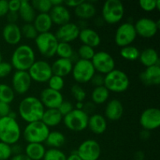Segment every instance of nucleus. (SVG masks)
<instances>
[{
  "instance_id": "5",
  "label": "nucleus",
  "mask_w": 160,
  "mask_h": 160,
  "mask_svg": "<svg viewBox=\"0 0 160 160\" xmlns=\"http://www.w3.org/2000/svg\"><path fill=\"white\" fill-rule=\"evenodd\" d=\"M125 9L120 0H107L102 7V19L109 24H116L124 17Z\"/></svg>"
},
{
  "instance_id": "14",
  "label": "nucleus",
  "mask_w": 160,
  "mask_h": 160,
  "mask_svg": "<svg viewBox=\"0 0 160 160\" xmlns=\"http://www.w3.org/2000/svg\"><path fill=\"white\" fill-rule=\"evenodd\" d=\"M76 152L82 160H98L101 156V146L97 141L88 139L80 144Z\"/></svg>"
},
{
  "instance_id": "37",
  "label": "nucleus",
  "mask_w": 160,
  "mask_h": 160,
  "mask_svg": "<svg viewBox=\"0 0 160 160\" xmlns=\"http://www.w3.org/2000/svg\"><path fill=\"white\" fill-rule=\"evenodd\" d=\"M31 3L34 10L38 13H48L52 8L51 0H33Z\"/></svg>"
},
{
  "instance_id": "20",
  "label": "nucleus",
  "mask_w": 160,
  "mask_h": 160,
  "mask_svg": "<svg viewBox=\"0 0 160 160\" xmlns=\"http://www.w3.org/2000/svg\"><path fill=\"white\" fill-rule=\"evenodd\" d=\"M2 38L9 45H18L23 38L20 28L17 23H6L2 29Z\"/></svg>"
},
{
  "instance_id": "31",
  "label": "nucleus",
  "mask_w": 160,
  "mask_h": 160,
  "mask_svg": "<svg viewBox=\"0 0 160 160\" xmlns=\"http://www.w3.org/2000/svg\"><path fill=\"white\" fill-rule=\"evenodd\" d=\"M46 152L45 147L41 143H28L25 147L24 154L31 160L43 159Z\"/></svg>"
},
{
  "instance_id": "48",
  "label": "nucleus",
  "mask_w": 160,
  "mask_h": 160,
  "mask_svg": "<svg viewBox=\"0 0 160 160\" xmlns=\"http://www.w3.org/2000/svg\"><path fill=\"white\" fill-rule=\"evenodd\" d=\"M11 112V108L9 104L0 102V117H8Z\"/></svg>"
},
{
  "instance_id": "8",
  "label": "nucleus",
  "mask_w": 160,
  "mask_h": 160,
  "mask_svg": "<svg viewBox=\"0 0 160 160\" xmlns=\"http://www.w3.org/2000/svg\"><path fill=\"white\" fill-rule=\"evenodd\" d=\"M89 116L82 109H73L62 118V122L67 129L74 132H81L88 128Z\"/></svg>"
},
{
  "instance_id": "53",
  "label": "nucleus",
  "mask_w": 160,
  "mask_h": 160,
  "mask_svg": "<svg viewBox=\"0 0 160 160\" xmlns=\"http://www.w3.org/2000/svg\"><path fill=\"white\" fill-rule=\"evenodd\" d=\"M94 109H95V104L93 102H87L86 104H84L83 110L87 114H88V112H93Z\"/></svg>"
},
{
  "instance_id": "30",
  "label": "nucleus",
  "mask_w": 160,
  "mask_h": 160,
  "mask_svg": "<svg viewBox=\"0 0 160 160\" xmlns=\"http://www.w3.org/2000/svg\"><path fill=\"white\" fill-rule=\"evenodd\" d=\"M19 17L25 23H31L34 21L37 12L33 8L31 2L23 0L20 3V7L18 11Z\"/></svg>"
},
{
  "instance_id": "22",
  "label": "nucleus",
  "mask_w": 160,
  "mask_h": 160,
  "mask_svg": "<svg viewBox=\"0 0 160 160\" xmlns=\"http://www.w3.org/2000/svg\"><path fill=\"white\" fill-rule=\"evenodd\" d=\"M82 45H88L92 48H95L101 44V37L99 34L95 30L90 28H81L79 37Z\"/></svg>"
},
{
  "instance_id": "3",
  "label": "nucleus",
  "mask_w": 160,
  "mask_h": 160,
  "mask_svg": "<svg viewBox=\"0 0 160 160\" xmlns=\"http://www.w3.org/2000/svg\"><path fill=\"white\" fill-rule=\"evenodd\" d=\"M21 134V128L17 120L9 117H0V142L12 145L19 142Z\"/></svg>"
},
{
  "instance_id": "19",
  "label": "nucleus",
  "mask_w": 160,
  "mask_h": 160,
  "mask_svg": "<svg viewBox=\"0 0 160 160\" xmlns=\"http://www.w3.org/2000/svg\"><path fill=\"white\" fill-rule=\"evenodd\" d=\"M48 14L51 17L52 23L59 27L70 22V19H71L70 10L63 4L52 6Z\"/></svg>"
},
{
  "instance_id": "39",
  "label": "nucleus",
  "mask_w": 160,
  "mask_h": 160,
  "mask_svg": "<svg viewBox=\"0 0 160 160\" xmlns=\"http://www.w3.org/2000/svg\"><path fill=\"white\" fill-rule=\"evenodd\" d=\"M21 30L22 37L25 38L29 40H34L38 35L37 30L35 29L33 23H24L23 26L20 28Z\"/></svg>"
},
{
  "instance_id": "42",
  "label": "nucleus",
  "mask_w": 160,
  "mask_h": 160,
  "mask_svg": "<svg viewBox=\"0 0 160 160\" xmlns=\"http://www.w3.org/2000/svg\"><path fill=\"white\" fill-rule=\"evenodd\" d=\"M48 88L54 91H57V92H60L62 90L65 85V81H64L63 78L61 77L56 76V75L52 74V76L50 78L48 82Z\"/></svg>"
},
{
  "instance_id": "41",
  "label": "nucleus",
  "mask_w": 160,
  "mask_h": 160,
  "mask_svg": "<svg viewBox=\"0 0 160 160\" xmlns=\"http://www.w3.org/2000/svg\"><path fill=\"white\" fill-rule=\"evenodd\" d=\"M141 9L145 12L160 9V0H141L138 2Z\"/></svg>"
},
{
  "instance_id": "58",
  "label": "nucleus",
  "mask_w": 160,
  "mask_h": 160,
  "mask_svg": "<svg viewBox=\"0 0 160 160\" xmlns=\"http://www.w3.org/2000/svg\"><path fill=\"white\" fill-rule=\"evenodd\" d=\"M145 159V154L143 152L138 151L134 154V159L135 160H144Z\"/></svg>"
},
{
  "instance_id": "45",
  "label": "nucleus",
  "mask_w": 160,
  "mask_h": 160,
  "mask_svg": "<svg viewBox=\"0 0 160 160\" xmlns=\"http://www.w3.org/2000/svg\"><path fill=\"white\" fill-rule=\"evenodd\" d=\"M12 67L10 62H2L0 63V78H4L9 76L12 70Z\"/></svg>"
},
{
  "instance_id": "11",
  "label": "nucleus",
  "mask_w": 160,
  "mask_h": 160,
  "mask_svg": "<svg viewBox=\"0 0 160 160\" xmlns=\"http://www.w3.org/2000/svg\"><path fill=\"white\" fill-rule=\"evenodd\" d=\"M91 62L95 72L104 76L116 69L115 60L107 52L99 51L95 52Z\"/></svg>"
},
{
  "instance_id": "33",
  "label": "nucleus",
  "mask_w": 160,
  "mask_h": 160,
  "mask_svg": "<svg viewBox=\"0 0 160 160\" xmlns=\"http://www.w3.org/2000/svg\"><path fill=\"white\" fill-rule=\"evenodd\" d=\"M109 94L110 92L104 85L94 88L91 94L92 102L95 105L104 104L109 99Z\"/></svg>"
},
{
  "instance_id": "60",
  "label": "nucleus",
  "mask_w": 160,
  "mask_h": 160,
  "mask_svg": "<svg viewBox=\"0 0 160 160\" xmlns=\"http://www.w3.org/2000/svg\"><path fill=\"white\" fill-rule=\"evenodd\" d=\"M84 108V102H77L76 103V109H82Z\"/></svg>"
},
{
  "instance_id": "49",
  "label": "nucleus",
  "mask_w": 160,
  "mask_h": 160,
  "mask_svg": "<svg viewBox=\"0 0 160 160\" xmlns=\"http://www.w3.org/2000/svg\"><path fill=\"white\" fill-rule=\"evenodd\" d=\"M9 11V2L7 0H0V17L7 15Z\"/></svg>"
},
{
  "instance_id": "50",
  "label": "nucleus",
  "mask_w": 160,
  "mask_h": 160,
  "mask_svg": "<svg viewBox=\"0 0 160 160\" xmlns=\"http://www.w3.org/2000/svg\"><path fill=\"white\" fill-rule=\"evenodd\" d=\"M9 2V10L10 12H18L19 9L20 7L21 0H11Z\"/></svg>"
},
{
  "instance_id": "25",
  "label": "nucleus",
  "mask_w": 160,
  "mask_h": 160,
  "mask_svg": "<svg viewBox=\"0 0 160 160\" xmlns=\"http://www.w3.org/2000/svg\"><path fill=\"white\" fill-rule=\"evenodd\" d=\"M88 128L93 134H102L107 129V120L104 116L94 113L89 117Z\"/></svg>"
},
{
  "instance_id": "35",
  "label": "nucleus",
  "mask_w": 160,
  "mask_h": 160,
  "mask_svg": "<svg viewBox=\"0 0 160 160\" xmlns=\"http://www.w3.org/2000/svg\"><path fill=\"white\" fill-rule=\"evenodd\" d=\"M120 56L123 59L129 61H134L138 59L140 56V51L137 47L134 45H128L121 48L120 51Z\"/></svg>"
},
{
  "instance_id": "17",
  "label": "nucleus",
  "mask_w": 160,
  "mask_h": 160,
  "mask_svg": "<svg viewBox=\"0 0 160 160\" xmlns=\"http://www.w3.org/2000/svg\"><path fill=\"white\" fill-rule=\"evenodd\" d=\"M32 83L31 77L28 71L16 70L12 77V88L15 94L23 95L30 90Z\"/></svg>"
},
{
  "instance_id": "21",
  "label": "nucleus",
  "mask_w": 160,
  "mask_h": 160,
  "mask_svg": "<svg viewBox=\"0 0 160 160\" xmlns=\"http://www.w3.org/2000/svg\"><path fill=\"white\" fill-rule=\"evenodd\" d=\"M123 115V106L120 100L113 98L109 101L105 109V118L110 121H117Z\"/></svg>"
},
{
  "instance_id": "28",
  "label": "nucleus",
  "mask_w": 160,
  "mask_h": 160,
  "mask_svg": "<svg viewBox=\"0 0 160 160\" xmlns=\"http://www.w3.org/2000/svg\"><path fill=\"white\" fill-rule=\"evenodd\" d=\"M32 23L38 34L49 32L53 25L48 13H38Z\"/></svg>"
},
{
  "instance_id": "24",
  "label": "nucleus",
  "mask_w": 160,
  "mask_h": 160,
  "mask_svg": "<svg viewBox=\"0 0 160 160\" xmlns=\"http://www.w3.org/2000/svg\"><path fill=\"white\" fill-rule=\"evenodd\" d=\"M73 66V61L72 59L58 58L51 65L52 71L54 75L65 78L71 73Z\"/></svg>"
},
{
  "instance_id": "36",
  "label": "nucleus",
  "mask_w": 160,
  "mask_h": 160,
  "mask_svg": "<svg viewBox=\"0 0 160 160\" xmlns=\"http://www.w3.org/2000/svg\"><path fill=\"white\" fill-rule=\"evenodd\" d=\"M15 98V92L12 87L6 84H0V102L10 104Z\"/></svg>"
},
{
  "instance_id": "2",
  "label": "nucleus",
  "mask_w": 160,
  "mask_h": 160,
  "mask_svg": "<svg viewBox=\"0 0 160 160\" xmlns=\"http://www.w3.org/2000/svg\"><path fill=\"white\" fill-rule=\"evenodd\" d=\"M35 61V52L32 47L22 44L18 45L12 52L10 63L16 70L28 71Z\"/></svg>"
},
{
  "instance_id": "34",
  "label": "nucleus",
  "mask_w": 160,
  "mask_h": 160,
  "mask_svg": "<svg viewBox=\"0 0 160 160\" xmlns=\"http://www.w3.org/2000/svg\"><path fill=\"white\" fill-rule=\"evenodd\" d=\"M56 55H57L59 58L69 59L73 60V57L74 56V51H73V46L70 43L59 42L57 48H56Z\"/></svg>"
},
{
  "instance_id": "61",
  "label": "nucleus",
  "mask_w": 160,
  "mask_h": 160,
  "mask_svg": "<svg viewBox=\"0 0 160 160\" xmlns=\"http://www.w3.org/2000/svg\"><path fill=\"white\" fill-rule=\"evenodd\" d=\"M2 62V55L1 53H0V63H1Z\"/></svg>"
},
{
  "instance_id": "59",
  "label": "nucleus",
  "mask_w": 160,
  "mask_h": 160,
  "mask_svg": "<svg viewBox=\"0 0 160 160\" xmlns=\"http://www.w3.org/2000/svg\"><path fill=\"white\" fill-rule=\"evenodd\" d=\"M51 3L52 6H56L63 4V1L62 0H51Z\"/></svg>"
},
{
  "instance_id": "57",
  "label": "nucleus",
  "mask_w": 160,
  "mask_h": 160,
  "mask_svg": "<svg viewBox=\"0 0 160 160\" xmlns=\"http://www.w3.org/2000/svg\"><path fill=\"white\" fill-rule=\"evenodd\" d=\"M67 160H82V159H81V157L78 156V153H77L76 151H75L73 152H72L70 156H67Z\"/></svg>"
},
{
  "instance_id": "4",
  "label": "nucleus",
  "mask_w": 160,
  "mask_h": 160,
  "mask_svg": "<svg viewBox=\"0 0 160 160\" xmlns=\"http://www.w3.org/2000/svg\"><path fill=\"white\" fill-rule=\"evenodd\" d=\"M104 86L109 92L122 93L129 88L130 78L123 70L114 69L104 76Z\"/></svg>"
},
{
  "instance_id": "16",
  "label": "nucleus",
  "mask_w": 160,
  "mask_h": 160,
  "mask_svg": "<svg viewBox=\"0 0 160 160\" xmlns=\"http://www.w3.org/2000/svg\"><path fill=\"white\" fill-rule=\"evenodd\" d=\"M81 28L79 25L75 23L69 22L66 24L59 26L56 32L55 33L56 38L59 42L71 43L78 38Z\"/></svg>"
},
{
  "instance_id": "55",
  "label": "nucleus",
  "mask_w": 160,
  "mask_h": 160,
  "mask_svg": "<svg viewBox=\"0 0 160 160\" xmlns=\"http://www.w3.org/2000/svg\"><path fill=\"white\" fill-rule=\"evenodd\" d=\"M10 160H31L24 153H20V154L14 155V156H12V158H11Z\"/></svg>"
},
{
  "instance_id": "56",
  "label": "nucleus",
  "mask_w": 160,
  "mask_h": 160,
  "mask_svg": "<svg viewBox=\"0 0 160 160\" xmlns=\"http://www.w3.org/2000/svg\"><path fill=\"white\" fill-rule=\"evenodd\" d=\"M140 138L142 140H148L150 138V131L146 130H142L140 132Z\"/></svg>"
},
{
  "instance_id": "13",
  "label": "nucleus",
  "mask_w": 160,
  "mask_h": 160,
  "mask_svg": "<svg viewBox=\"0 0 160 160\" xmlns=\"http://www.w3.org/2000/svg\"><path fill=\"white\" fill-rule=\"evenodd\" d=\"M137 35L144 38H153L159 29V21H156L149 17H142L134 24Z\"/></svg>"
},
{
  "instance_id": "51",
  "label": "nucleus",
  "mask_w": 160,
  "mask_h": 160,
  "mask_svg": "<svg viewBox=\"0 0 160 160\" xmlns=\"http://www.w3.org/2000/svg\"><path fill=\"white\" fill-rule=\"evenodd\" d=\"M6 18H7L8 23H17V20H19L20 17H19L18 12L9 11V12L6 15Z\"/></svg>"
},
{
  "instance_id": "23",
  "label": "nucleus",
  "mask_w": 160,
  "mask_h": 160,
  "mask_svg": "<svg viewBox=\"0 0 160 160\" xmlns=\"http://www.w3.org/2000/svg\"><path fill=\"white\" fill-rule=\"evenodd\" d=\"M140 80L145 85H159L160 84V65L146 67L139 75Z\"/></svg>"
},
{
  "instance_id": "44",
  "label": "nucleus",
  "mask_w": 160,
  "mask_h": 160,
  "mask_svg": "<svg viewBox=\"0 0 160 160\" xmlns=\"http://www.w3.org/2000/svg\"><path fill=\"white\" fill-rule=\"evenodd\" d=\"M12 156L11 145L0 142V160H7Z\"/></svg>"
},
{
  "instance_id": "29",
  "label": "nucleus",
  "mask_w": 160,
  "mask_h": 160,
  "mask_svg": "<svg viewBox=\"0 0 160 160\" xmlns=\"http://www.w3.org/2000/svg\"><path fill=\"white\" fill-rule=\"evenodd\" d=\"M62 117L57 109H45L42 121L48 128L56 127L62 121Z\"/></svg>"
},
{
  "instance_id": "40",
  "label": "nucleus",
  "mask_w": 160,
  "mask_h": 160,
  "mask_svg": "<svg viewBox=\"0 0 160 160\" xmlns=\"http://www.w3.org/2000/svg\"><path fill=\"white\" fill-rule=\"evenodd\" d=\"M95 48L88 46V45H81L78 49V55L80 59L91 61L95 55Z\"/></svg>"
},
{
  "instance_id": "15",
  "label": "nucleus",
  "mask_w": 160,
  "mask_h": 160,
  "mask_svg": "<svg viewBox=\"0 0 160 160\" xmlns=\"http://www.w3.org/2000/svg\"><path fill=\"white\" fill-rule=\"evenodd\" d=\"M139 123L143 130L152 131L160 126V110L158 108H148L142 112Z\"/></svg>"
},
{
  "instance_id": "46",
  "label": "nucleus",
  "mask_w": 160,
  "mask_h": 160,
  "mask_svg": "<svg viewBox=\"0 0 160 160\" xmlns=\"http://www.w3.org/2000/svg\"><path fill=\"white\" fill-rule=\"evenodd\" d=\"M73 109H74V108H73V104H72L70 102L63 100V102L61 103L60 106H59V108H58L57 109L59 110V112H60V114L62 117H65L66 115L70 113Z\"/></svg>"
},
{
  "instance_id": "12",
  "label": "nucleus",
  "mask_w": 160,
  "mask_h": 160,
  "mask_svg": "<svg viewBox=\"0 0 160 160\" xmlns=\"http://www.w3.org/2000/svg\"><path fill=\"white\" fill-rule=\"evenodd\" d=\"M31 80L37 83H47L52 76L51 65L45 60H36L28 70Z\"/></svg>"
},
{
  "instance_id": "47",
  "label": "nucleus",
  "mask_w": 160,
  "mask_h": 160,
  "mask_svg": "<svg viewBox=\"0 0 160 160\" xmlns=\"http://www.w3.org/2000/svg\"><path fill=\"white\" fill-rule=\"evenodd\" d=\"M90 82L93 84V86L95 88L103 86L104 85V75L95 73V75L92 77Z\"/></svg>"
},
{
  "instance_id": "54",
  "label": "nucleus",
  "mask_w": 160,
  "mask_h": 160,
  "mask_svg": "<svg viewBox=\"0 0 160 160\" xmlns=\"http://www.w3.org/2000/svg\"><path fill=\"white\" fill-rule=\"evenodd\" d=\"M21 146L18 144H14V145H11V151H12V155L14 156V155H17V154H20L21 152Z\"/></svg>"
},
{
  "instance_id": "9",
  "label": "nucleus",
  "mask_w": 160,
  "mask_h": 160,
  "mask_svg": "<svg viewBox=\"0 0 160 160\" xmlns=\"http://www.w3.org/2000/svg\"><path fill=\"white\" fill-rule=\"evenodd\" d=\"M95 73L96 72L91 61L78 59L76 62H73L71 73L78 84L90 82Z\"/></svg>"
},
{
  "instance_id": "38",
  "label": "nucleus",
  "mask_w": 160,
  "mask_h": 160,
  "mask_svg": "<svg viewBox=\"0 0 160 160\" xmlns=\"http://www.w3.org/2000/svg\"><path fill=\"white\" fill-rule=\"evenodd\" d=\"M43 160H67V156L59 148H50L45 152Z\"/></svg>"
},
{
  "instance_id": "10",
  "label": "nucleus",
  "mask_w": 160,
  "mask_h": 160,
  "mask_svg": "<svg viewBox=\"0 0 160 160\" xmlns=\"http://www.w3.org/2000/svg\"><path fill=\"white\" fill-rule=\"evenodd\" d=\"M137 36L134 23L131 22H125L119 25L116 30L114 41L117 46L123 48L131 45V44L135 41Z\"/></svg>"
},
{
  "instance_id": "1",
  "label": "nucleus",
  "mask_w": 160,
  "mask_h": 160,
  "mask_svg": "<svg viewBox=\"0 0 160 160\" xmlns=\"http://www.w3.org/2000/svg\"><path fill=\"white\" fill-rule=\"evenodd\" d=\"M45 107L40 99L34 96H27L20 102L18 113L28 123L42 120Z\"/></svg>"
},
{
  "instance_id": "6",
  "label": "nucleus",
  "mask_w": 160,
  "mask_h": 160,
  "mask_svg": "<svg viewBox=\"0 0 160 160\" xmlns=\"http://www.w3.org/2000/svg\"><path fill=\"white\" fill-rule=\"evenodd\" d=\"M50 130L42 120L28 123L23 131V137L28 143H41L45 142Z\"/></svg>"
},
{
  "instance_id": "18",
  "label": "nucleus",
  "mask_w": 160,
  "mask_h": 160,
  "mask_svg": "<svg viewBox=\"0 0 160 160\" xmlns=\"http://www.w3.org/2000/svg\"><path fill=\"white\" fill-rule=\"evenodd\" d=\"M39 99L45 109H58L64 98L60 92L46 88L41 92Z\"/></svg>"
},
{
  "instance_id": "43",
  "label": "nucleus",
  "mask_w": 160,
  "mask_h": 160,
  "mask_svg": "<svg viewBox=\"0 0 160 160\" xmlns=\"http://www.w3.org/2000/svg\"><path fill=\"white\" fill-rule=\"evenodd\" d=\"M70 92L77 102H84L87 96V93L80 84H73L70 88Z\"/></svg>"
},
{
  "instance_id": "32",
  "label": "nucleus",
  "mask_w": 160,
  "mask_h": 160,
  "mask_svg": "<svg viewBox=\"0 0 160 160\" xmlns=\"http://www.w3.org/2000/svg\"><path fill=\"white\" fill-rule=\"evenodd\" d=\"M45 143L50 148H59L66 143V137L60 131H50Z\"/></svg>"
},
{
  "instance_id": "26",
  "label": "nucleus",
  "mask_w": 160,
  "mask_h": 160,
  "mask_svg": "<svg viewBox=\"0 0 160 160\" xmlns=\"http://www.w3.org/2000/svg\"><path fill=\"white\" fill-rule=\"evenodd\" d=\"M97 9L92 2L82 1V2L74 9V13L81 20H88L96 15Z\"/></svg>"
},
{
  "instance_id": "27",
  "label": "nucleus",
  "mask_w": 160,
  "mask_h": 160,
  "mask_svg": "<svg viewBox=\"0 0 160 160\" xmlns=\"http://www.w3.org/2000/svg\"><path fill=\"white\" fill-rule=\"evenodd\" d=\"M138 59L145 67L159 65V58L157 51L153 48H146L140 52Z\"/></svg>"
},
{
  "instance_id": "7",
  "label": "nucleus",
  "mask_w": 160,
  "mask_h": 160,
  "mask_svg": "<svg viewBox=\"0 0 160 160\" xmlns=\"http://www.w3.org/2000/svg\"><path fill=\"white\" fill-rule=\"evenodd\" d=\"M34 42L38 51L42 56L49 59L56 55L59 41L52 32L38 34Z\"/></svg>"
},
{
  "instance_id": "52",
  "label": "nucleus",
  "mask_w": 160,
  "mask_h": 160,
  "mask_svg": "<svg viewBox=\"0 0 160 160\" xmlns=\"http://www.w3.org/2000/svg\"><path fill=\"white\" fill-rule=\"evenodd\" d=\"M82 2V0H69V1H63V5L67 8H76Z\"/></svg>"
}]
</instances>
